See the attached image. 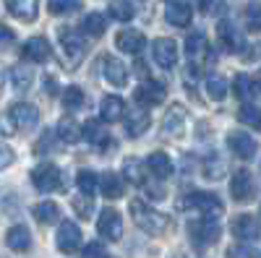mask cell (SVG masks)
Segmentation results:
<instances>
[{"label": "cell", "instance_id": "38", "mask_svg": "<svg viewBox=\"0 0 261 258\" xmlns=\"http://www.w3.org/2000/svg\"><path fill=\"white\" fill-rule=\"evenodd\" d=\"M110 16L115 21H130L136 16V8H134L130 0H113V3H110Z\"/></svg>", "mask_w": 261, "mask_h": 258}, {"label": "cell", "instance_id": "2", "mask_svg": "<svg viewBox=\"0 0 261 258\" xmlns=\"http://www.w3.org/2000/svg\"><path fill=\"white\" fill-rule=\"evenodd\" d=\"M178 209H186V211H199L201 219H214L222 214V201L214 196V193H206V190H191L178 201Z\"/></svg>", "mask_w": 261, "mask_h": 258}, {"label": "cell", "instance_id": "13", "mask_svg": "<svg viewBox=\"0 0 261 258\" xmlns=\"http://www.w3.org/2000/svg\"><path fill=\"white\" fill-rule=\"evenodd\" d=\"M81 240H84V235H81V230H79L73 222H63V224H60L58 238H55L60 253H65V255L76 253V250L81 248Z\"/></svg>", "mask_w": 261, "mask_h": 258}, {"label": "cell", "instance_id": "22", "mask_svg": "<svg viewBox=\"0 0 261 258\" xmlns=\"http://www.w3.org/2000/svg\"><path fill=\"white\" fill-rule=\"evenodd\" d=\"M99 115H102V120L105 123H118V120H125V102L120 99V97H115V94H110V97H105L102 99V104H99Z\"/></svg>", "mask_w": 261, "mask_h": 258}, {"label": "cell", "instance_id": "19", "mask_svg": "<svg viewBox=\"0 0 261 258\" xmlns=\"http://www.w3.org/2000/svg\"><path fill=\"white\" fill-rule=\"evenodd\" d=\"M217 39H220V47H222L225 52H238V50H243L241 34H238V29L230 24V21H220V24H217Z\"/></svg>", "mask_w": 261, "mask_h": 258}, {"label": "cell", "instance_id": "17", "mask_svg": "<svg viewBox=\"0 0 261 258\" xmlns=\"http://www.w3.org/2000/svg\"><path fill=\"white\" fill-rule=\"evenodd\" d=\"M162 133H167V136H172V138H178V136L186 133V112H183V107H180V104H172L170 110L165 112Z\"/></svg>", "mask_w": 261, "mask_h": 258}, {"label": "cell", "instance_id": "30", "mask_svg": "<svg viewBox=\"0 0 261 258\" xmlns=\"http://www.w3.org/2000/svg\"><path fill=\"white\" fill-rule=\"evenodd\" d=\"M60 102H63V107L68 112H76V110H81V107L86 104V94H84L81 86H68V89L60 94Z\"/></svg>", "mask_w": 261, "mask_h": 258}, {"label": "cell", "instance_id": "6", "mask_svg": "<svg viewBox=\"0 0 261 258\" xmlns=\"http://www.w3.org/2000/svg\"><path fill=\"white\" fill-rule=\"evenodd\" d=\"M178 42L175 39H170V37H157L154 42H151V58H154V63L160 68L170 71V68H175L178 66Z\"/></svg>", "mask_w": 261, "mask_h": 258}, {"label": "cell", "instance_id": "27", "mask_svg": "<svg viewBox=\"0 0 261 258\" xmlns=\"http://www.w3.org/2000/svg\"><path fill=\"white\" fill-rule=\"evenodd\" d=\"M191 18H193V11L186 3H170L165 8V21L172 24V26H188Z\"/></svg>", "mask_w": 261, "mask_h": 258}, {"label": "cell", "instance_id": "7", "mask_svg": "<svg viewBox=\"0 0 261 258\" xmlns=\"http://www.w3.org/2000/svg\"><path fill=\"white\" fill-rule=\"evenodd\" d=\"M165 97H167V86H165L162 81H154V78L141 81V83L136 86V92H134V99L144 107V110H146V107H157V104H162Z\"/></svg>", "mask_w": 261, "mask_h": 258}, {"label": "cell", "instance_id": "41", "mask_svg": "<svg viewBox=\"0 0 261 258\" xmlns=\"http://www.w3.org/2000/svg\"><path fill=\"white\" fill-rule=\"evenodd\" d=\"M71 206H73V211L79 214L81 219H89L92 214H94V201H92V196H76V198L71 201Z\"/></svg>", "mask_w": 261, "mask_h": 258}, {"label": "cell", "instance_id": "29", "mask_svg": "<svg viewBox=\"0 0 261 258\" xmlns=\"http://www.w3.org/2000/svg\"><path fill=\"white\" fill-rule=\"evenodd\" d=\"M204 89H206V97L209 99H225L227 97V81L220 76V73H206L204 76Z\"/></svg>", "mask_w": 261, "mask_h": 258}, {"label": "cell", "instance_id": "47", "mask_svg": "<svg viewBox=\"0 0 261 258\" xmlns=\"http://www.w3.org/2000/svg\"><path fill=\"white\" fill-rule=\"evenodd\" d=\"M253 94L261 97V78H253Z\"/></svg>", "mask_w": 261, "mask_h": 258}, {"label": "cell", "instance_id": "12", "mask_svg": "<svg viewBox=\"0 0 261 258\" xmlns=\"http://www.w3.org/2000/svg\"><path fill=\"white\" fill-rule=\"evenodd\" d=\"M97 232L105 240H120L123 238V217L115 209H105L97 219Z\"/></svg>", "mask_w": 261, "mask_h": 258}, {"label": "cell", "instance_id": "39", "mask_svg": "<svg viewBox=\"0 0 261 258\" xmlns=\"http://www.w3.org/2000/svg\"><path fill=\"white\" fill-rule=\"evenodd\" d=\"M76 8H81L79 0H47V11L53 16H68L73 13Z\"/></svg>", "mask_w": 261, "mask_h": 258}, {"label": "cell", "instance_id": "5", "mask_svg": "<svg viewBox=\"0 0 261 258\" xmlns=\"http://www.w3.org/2000/svg\"><path fill=\"white\" fill-rule=\"evenodd\" d=\"M220 224L214 219H196L188 224V235H191V243L196 248H209L220 240Z\"/></svg>", "mask_w": 261, "mask_h": 258}, {"label": "cell", "instance_id": "37", "mask_svg": "<svg viewBox=\"0 0 261 258\" xmlns=\"http://www.w3.org/2000/svg\"><path fill=\"white\" fill-rule=\"evenodd\" d=\"M238 120L248 128H258L261 131V107L256 104H243L241 110H238Z\"/></svg>", "mask_w": 261, "mask_h": 258}, {"label": "cell", "instance_id": "48", "mask_svg": "<svg viewBox=\"0 0 261 258\" xmlns=\"http://www.w3.org/2000/svg\"><path fill=\"white\" fill-rule=\"evenodd\" d=\"M199 6H201V11L206 13V11H209V6H212V0H199Z\"/></svg>", "mask_w": 261, "mask_h": 258}, {"label": "cell", "instance_id": "36", "mask_svg": "<svg viewBox=\"0 0 261 258\" xmlns=\"http://www.w3.org/2000/svg\"><path fill=\"white\" fill-rule=\"evenodd\" d=\"M81 29L89 34V37H102L107 32V18L102 13H89L81 21Z\"/></svg>", "mask_w": 261, "mask_h": 258}, {"label": "cell", "instance_id": "9", "mask_svg": "<svg viewBox=\"0 0 261 258\" xmlns=\"http://www.w3.org/2000/svg\"><path fill=\"white\" fill-rule=\"evenodd\" d=\"M230 193L238 204H248L256 198V180L248 169H238L230 180Z\"/></svg>", "mask_w": 261, "mask_h": 258}, {"label": "cell", "instance_id": "35", "mask_svg": "<svg viewBox=\"0 0 261 258\" xmlns=\"http://www.w3.org/2000/svg\"><path fill=\"white\" fill-rule=\"evenodd\" d=\"M55 136H58L60 141H65V144H76L79 138H84V128H79L73 120H60Z\"/></svg>", "mask_w": 261, "mask_h": 258}, {"label": "cell", "instance_id": "50", "mask_svg": "<svg viewBox=\"0 0 261 258\" xmlns=\"http://www.w3.org/2000/svg\"><path fill=\"white\" fill-rule=\"evenodd\" d=\"M180 258H188V255H180Z\"/></svg>", "mask_w": 261, "mask_h": 258}, {"label": "cell", "instance_id": "15", "mask_svg": "<svg viewBox=\"0 0 261 258\" xmlns=\"http://www.w3.org/2000/svg\"><path fill=\"white\" fill-rule=\"evenodd\" d=\"M144 45H146V37L136 29H120L115 34V47L123 50L125 55H139L144 50Z\"/></svg>", "mask_w": 261, "mask_h": 258}, {"label": "cell", "instance_id": "24", "mask_svg": "<svg viewBox=\"0 0 261 258\" xmlns=\"http://www.w3.org/2000/svg\"><path fill=\"white\" fill-rule=\"evenodd\" d=\"M6 245L16 253H27L32 248V232L24 227V224H13L8 232H6Z\"/></svg>", "mask_w": 261, "mask_h": 258}, {"label": "cell", "instance_id": "3", "mask_svg": "<svg viewBox=\"0 0 261 258\" xmlns=\"http://www.w3.org/2000/svg\"><path fill=\"white\" fill-rule=\"evenodd\" d=\"M58 45H60V55H63V60H65V66H79V63L86 58V42L81 39V34H76L73 29H68V26H63V29H58Z\"/></svg>", "mask_w": 261, "mask_h": 258}, {"label": "cell", "instance_id": "11", "mask_svg": "<svg viewBox=\"0 0 261 258\" xmlns=\"http://www.w3.org/2000/svg\"><path fill=\"white\" fill-rule=\"evenodd\" d=\"M232 235L241 243H256L261 238V224H258L256 217H251V214H238L232 219Z\"/></svg>", "mask_w": 261, "mask_h": 258}, {"label": "cell", "instance_id": "33", "mask_svg": "<svg viewBox=\"0 0 261 258\" xmlns=\"http://www.w3.org/2000/svg\"><path fill=\"white\" fill-rule=\"evenodd\" d=\"M11 83L16 92H29V86L34 83V71H29L27 66L11 68Z\"/></svg>", "mask_w": 261, "mask_h": 258}, {"label": "cell", "instance_id": "4", "mask_svg": "<svg viewBox=\"0 0 261 258\" xmlns=\"http://www.w3.org/2000/svg\"><path fill=\"white\" fill-rule=\"evenodd\" d=\"M39 123V110L29 102H13L6 110V125H13L16 131H29Z\"/></svg>", "mask_w": 261, "mask_h": 258}, {"label": "cell", "instance_id": "1", "mask_svg": "<svg viewBox=\"0 0 261 258\" xmlns=\"http://www.w3.org/2000/svg\"><path fill=\"white\" fill-rule=\"evenodd\" d=\"M128 214H130V219L136 222V227L149 232V235H165L172 227L170 217H165V214L157 211V209H151L146 201H130Z\"/></svg>", "mask_w": 261, "mask_h": 258}, {"label": "cell", "instance_id": "44", "mask_svg": "<svg viewBox=\"0 0 261 258\" xmlns=\"http://www.w3.org/2000/svg\"><path fill=\"white\" fill-rule=\"evenodd\" d=\"M11 42H13V34H11L8 26H3V47H6V50L11 47Z\"/></svg>", "mask_w": 261, "mask_h": 258}, {"label": "cell", "instance_id": "10", "mask_svg": "<svg viewBox=\"0 0 261 258\" xmlns=\"http://www.w3.org/2000/svg\"><path fill=\"white\" fill-rule=\"evenodd\" d=\"M227 146H230V152L238 157V159H253L256 152H258V141L246 133V131H235L227 136Z\"/></svg>", "mask_w": 261, "mask_h": 258}, {"label": "cell", "instance_id": "40", "mask_svg": "<svg viewBox=\"0 0 261 258\" xmlns=\"http://www.w3.org/2000/svg\"><path fill=\"white\" fill-rule=\"evenodd\" d=\"M243 16H246L248 32H261V3H248Z\"/></svg>", "mask_w": 261, "mask_h": 258}, {"label": "cell", "instance_id": "45", "mask_svg": "<svg viewBox=\"0 0 261 258\" xmlns=\"http://www.w3.org/2000/svg\"><path fill=\"white\" fill-rule=\"evenodd\" d=\"M11 164V149H8V144L3 146V167H8Z\"/></svg>", "mask_w": 261, "mask_h": 258}, {"label": "cell", "instance_id": "32", "mask_svg": "<svg viewBox=\"0 0 261 258\" xmlns=\"http://www.w3.org/2000/svg\"><path fill=\"white\" fill-rule=\"evenodd\" d=\"M76 185L81 190V196H92L94 190H99V175L92 169H79L76 172Z\"/></svg>", "mask_w": 261, "mask_h": 258}, {"label": "cell", "instance_id": "28", "mask_svg": "<svg viewBox=\"0 0 261 258\" xmlns=\"http://www.w3.org/2000/svg\"><path fill=\"white\" fill-rule=\"evenodd\" d=\"M32 214H34V219H37L39 224H55V222L60 219V209H58V204H53V201H39V204H34Z\"/></svg>", "mask_w": 261, "mask_h": 258}, {"label": "cell", "instance_id": "20", "mask_svg": "<svg viewBox=\"0 0 261 258\" xmlns=\"http://www.w3.org/2000/svg\"><path fill=\"white\" fill-rule=\"evenodd\" d=\"M123 125H125L128 138H141V136L149 131L151 118H149V112H146V110H136V112H128V115H125Z\"/></svg>", "mask_w": 261, "mask_h": 258}, {"label": "cell", "instance_id": "23", "mask_svg": "<svg viewBox=\"0 0 261 258\" xmlns=\"http://www.w3.org/2000/svg\"><path fill=\"white\" fill-rule=\"evenodd\" d=\"M84 141L94 144V149H99V152H107V149H113V138H110V133L102 131L97 120L84 123Z\"/></svg>", "mask_w": 261, "mask_h": 258}, {"label": "cell", "instance_id": "46", "mask_svg": "<svg viewBox=\"0 0 261 258\" xmlns=\"http://www.w3.org/2000/svg\"><path fill=\"white\" fill-rule=\"evenodd\" d=\"M136 73H139V76H144V81H146V63H141V60L136 63Z\"/></svg>", "mask_w": 261, "mask_h": 258}, {"label": "cell", "instance_id": "21", "mask_svg": "<svg viewBox=\"0 0 261 258\" xmlns=\"http://www.w3.org/2000/svg\"><path fill=\"white\" fill-rule=\"evenodd\" d=\"M186 55L196 63V60H206L212 58L209 55V39L204 32H191L188 39H186Z\"/></svg>", "mask_w": 261, "mask_h": 258}, {"label": "cell", "instance_id": "25", "mask_svg": "<svg viewBox=\"0 0 261 258\" xmlns=\"http://www.w3.org/2000/svg\"><path fill=\"white\" fill-rule=\"evenodd\" d=\"M123 190H125V183L120 175H115V172H102L99 175V193L105 198H110V201L123 198Z\"/></svg>", "mask_w": 261, "mask_h": 258}, {"label": "cell", "instance_id": "16", "mask_svg": "<svg viewBox=\"0 0 261 258\" xmlns=\"http://www.w3.org/2000/svg\"><path fill=\"white\" fill-rule=\"evenodd\" d=\"M21 58L24 60H32V63H45L50 60V42L45 37H32L24 42L21 47Z\"/></svg>", "mask_w": 261, "mask_h": 258}, {"label": "cell", "instance_id": "34", "mask_svg": "<svg viewBox=\"0 0 261 258\" xmlns=\"http://www.w3.org/2000/svg\"><path fill=\"white\" fill-rule=\"evenodd\" d=\"M123 175H125V180H130L134 185H139V188H146L144 162H139V159H128V162L123 164Z\"/></svg>", "mask_w": 261, "mask_h": 258}, {"label": "cell", "instance_id": "42", "mask_svg": "<svg viewBox=\"0 0 261 258\" xmlns=\"http://www.w3.org/2000/svg\"><path fill=\"white\" fill-rule=\"evenodd\" d=\"M232 89H235V94L241 99H251L253 97V81L248 76H238L235 83H232Z\"/></svg>", "mask_w": 261, "mask_h": 258}, {"label": "cell", "instance_id": "49", "mask_svg": "<svg viewBox=\"0 0 261 258\" xmlns=\"http://www.w3.org/2000/svg\"><path fill=\"white\" fill-rule=\"evenodd\" d=\"M99 258H115V255H110V253H102Z\"/></svg>", "mask_w": 261, "mask_h": 258}, {"label": "cell", "instance_id": "8", "mask_svg": "<svg viewBox=\"0 0 261 258\" xmlns=\"http://www.w3.org/2000/svg\"><path fill=\"white\" fill-rule=\"evenodd\" d=\"M32 183H34V188H39L42 193H53V190L63 188V172H60L55 164H50V162L37 164V167L32 169Z\"/></svg>", "mask_w": 261, "mask_h": 258}, {"label": "cell", "instance_id": "31", "mask_svg": "<svg viewBox=\"0 0 261 258\" xmlns=\"http://www.w3.org/2000/svg\"><path fill=\"white\" fill-rule=\"evenodd\" d=\"M225 172H227V164H225V159L217 154V152H212V154L204 159V178H209V180H222Z\"/></svg>", "mask_w": 261, "mask_h": 258}, {"label": "cell", "instance_id": "14", "mask_svg": "<svg viewBox=\"0 0 261 258\" xmlns=\"http://www.w3.org/2000/svg\"><path fill=\"white\" fill-rule=\"evenodd\" d=\"M102 73L113 86H118V89L128 83V68H125V63L120 58H115V55H105L102 58Z\"/></svg>", "mask_w": 261, "mask_h": 258}, {"label": "cell", "instance_id": "43", "mask_svg": "<svg viewBox=\"0 0 261 258\" xmlns=\"http://www.w3.org/2000/svg\"><path fill=\"white\" fill-rule=\"evenodd\" d=\"M105 253V248H102V243H89L84 248V253H81V258H99Z\"/></svg>", "mask_w": 261, "mask_h": 258}, {"label": "cell", "instance_id": "26", "mask_svg": "<svg viewBox=\"0 0 261 258\" xmlns=\"http://www.w3.org/2000/svg\"><path fill=\"white\" fill-rule=\"evenodd\" d=\"M6 8L18 21H34L39 13V0H6Z\"/></svg>", "mask_w": 261, "mask_h": 258}, {"label": "cell", "instance_id": "18", "mask_svg": "<svg viewBox=\"0 0 261 258\" xmlns=\"http://www.w3.org/2000/svg\"><path fill=\"white\" fill-rule=\"evenodd\" d=\"M146 169H149L157 180H167V178L172 175V169H175V164H172L170 154H165V152H151V154L146 157Z\"/></svg>", "mask_w": 261, "mask_h": 258}]
</instances>
